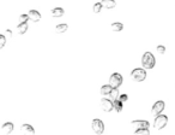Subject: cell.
<instances>
[{"label":"cell","mask_w":175,"mask_h":135,"mask_svg":"<svg viewBox=\"0 0 175 135\" xmlns=\"http://www.w3.org/2000/svg\"><path fill=\"white\" fill-rule=\"evenodd\" d=\"M5 42H6V36L5 35H0V48H2L5 46Z\"/></svg>","instance_id":"603a6c76"},{"label":"cell","mask_w":175,"mask_h":135,"mask_svg":"<svg viewBox=\"0 0 175 135\" xmlns=\"http://www.w3.org/2000/svg\"><path fill=\"white\" fill-rule=\"evenodd\" d=\"M102 2V5H103V7H106V9H114L115 7V1L114 0H102L101 1Z\"/></svg>","instance_id":"7c38bea8"},{"label":"cell","mask_w":175,"mask_h":135,"mask_svg":"<svg viewBox=\"0 0 175 135\" xmlns=\"http://www.w3.org/2000/svg\"><path fill=\"white\" fill-rule=\"evenodd\" d=\"M121 83H122V76H121L120 74L115 72V74H113V75L109 77V85L113 87V88L120 87Z\"/></svg>","instance_id":"277c9868"},{"label":"cell","mask_w":175,"mask_h":135,"mask_svg":"<svg viewBox=\"0 0 175 135\" xmlns=\"http://www.w3.org/2000/svg\"><path fill=\"white\" fill-rule=\"evenodd\" d=\"M110 98L113 99V100H116V99H119V97H120V94H119V90L118 88H113L112 92H110Z\"/></svg>","instance_id":"d6986e66"},{"label":"cell","mask_w":175,"mask_h":135,"mask_svg":"<svg viewBox=\"0 0 175 135\" xmlns=\"http://www.w3.org/2000/svg\"><path fill=\"white\" fill-rule=\"evenodd\" d=\"M114 102V109L118 111V112H121L122 111V101L120 99H116V100L113 101Z\"/></svg>","instance_id":"e0dca14e"},{"label":"cell","mask_w":175,"mask_h":135,"mask_svg":"<svg viewBox=\"0 0 175 135\" xmlns=\"http://www.w3.org/2000/svg\"><path fill=\"white\" fill-rule=\"evenodd\" d=\"M119 99H120L122 102H125V101H127V99H128V97L126 95V94H121L120 97H119Z\"/></svg>","instance_id":"d4e9b609"},{"label":"cell","mask_w":175,"mask_h":135,"mask_svg":"<svg viewBox=\"0 0 175 135\" xmlns=\"http://www.w3.org/2000/svg\"><path fill=\"white\" fill-rule=\"evenodd\" d=\"M157 52L160 53V54H164V52H165V47L162 45L157 46Z\"/></svg>","instance_id":"cb8c5ba5"},{"label":"cell","mask_w":175,"mask_h":135,"mask_svg":"<svg viewBox=\"0 0 175 135\" xmlns=\"http://www.w3.org/2000/svg\"><path fill=\"white\" fill-rule=\"evenodd\" d=\"M164 109V102L163 101H156L155 104H153V110H151V113H153V116H157V115H160V113L163 111Z\"/></svg>","instance_id":"52a82bcc"},{"label":"cell","mask_w":175,"mask_h":135,"mask_svg":"<svg viewBox=\"0 0 175 135\" xmlns=\"http://www.w3.org/2000/svg\"><path fill=\"white\" fill-rule=\"evenodd\" d=\"M136 134H142V135H149L150 132H149V128H139V129H136L134 132Z\"/></svg>","instance_id":"ffe728a7"},{"label":"cell","mask_w":175,"mask_h":135,"mask_svg":"<svg viewBox=\"0 0 175 135\" xmlns=\"http://www.w3.org/2000/svg\"><path fill=\"white\" fill-rule=\"evenodd\" d=\"M67 24H59L56 28H55V32L58 34H63V33H65L66 30H67Z\"/></svg>","instance_id":"2e32d148"},{"label":"cell","mask_w":175,"mask_h":135,"mask_svg":"<svg viewBox=\"0 0 175 135\" xmlns=\"http://www.w3.org/2000/svg\"><path fill=\"white\" fill-rule=\"evenodd\" d=\"M21 130H22V133H24V134H30V135L35 134V130H34V128L30 124H23Z\"/></svg>","instance_id":"8fae6325"},{"label":"cell","mask_w":175,"mask_h":135,"mask_svg":"<svg viewBox=\"0 0 175 135\" xmlns=\"http://www.w3.org/2000/svg\"><path fill=\"white\" fill-rule=\"evenodd\" d=\"M4 35H5L6 37H11V36H12V32H11V30H9V29H7V30L5 32V34H4Z\"/></svg>","instance_id":"484cf974"},{"label":"cell","mask_w":175,"mask_h":135,"mask_svg":"<svg viewBox=\"0 0 175 135\" xmlns=\"http://www.w3.org/2000/svg\"><path fill=\"white\" fill-rule=\"evenodd\" d=\"M64 15V10L61 7H55L52 10V16L53 17H61Z\"/></svg>","instance_id":"5bb4252c"},{"label":"cell","mask_w":175,"mask_h":135,"mask_svg":"<svg viewBox=\"0 0 175 135\" xmlns=\"http://www.w3.org/2000/svg\"><path fill=\"white\" fill-rule=\"evenodd\" d=\"M112 89H113V87H112L110 85H104V86L101 87V94H102L103 97H104V95H109Z\"/></svg>","instance_id":"4fadbf2b"},{"label":"cell","mask_w":175,"mask_h":135,"mask_svg":"<svg viewBox=\"0 0 175 135\" xmlns=\"http://www.w3.org/2000/svg\"><path fill=\"white\" fill-rule=\"evenodd\" d=\"M131 77L136 82H142V81H144V80L146 79V72H145L144 69L138 68V69H134L131 72Z\"/></svg>","instance_id":"7a4b0ae2"},{"label":"cell","mask_w":175,"mask_h":135,"mask_svg":"<svg viewBox=\"0 0 175 135\" xmlns=\"http://www.w3.org/2000/svg\"><path fill=\"white\" fill-rule=\"evenodd\" d=\"M110 28H112L113 32H120V30L124 29V25H122L121 23H113Z\"/></svg>","instance_id":"ac0fdd59"},{"label":"cell","mask_w":175,"mask_h":135,"mask_svg":"<svg viewBox=\"0 0 175 135\" xmlns=\"http://www.w3.org/2000/svg\"><path fill=\"white\" fill-rule=\"evenodd\" d=\"M167 123H168V117L167 116H164V115H157V117L155 118V122H153V127H155V129L160 130V129L164 128L167 125Z\"/></svg>","instance_id":"3957f363"},{"label":"cell","mask_w":175,"mask_h":135,"mask_svg":"<svg viewBox=\"0 0 175 135\" xmlns=\"http://www.w3.org/2000/svg\"><path fill=\"white\" fill-rule=\"evenodd\" d=\"M91 127H92V130L96 134H102L103 130H104V124L101 120H94L92 123H91Z\"/></svg>","instance_id":"5b68a950"},{"label":"cell","mask_w":175,"mask_h":135,"mask_svg":"<svg viewBox=\"0 0 175 135\" xmlns=\"http://www.w3.org/2000/svg\"><path fill=\"white\" fill-rule=\"evenodd\" d=\"M101 109H102L103 111H106V112H110V111L114 109V102H112L109 99L103 98V99L101 100Z\"/></svg>","instance_id":"8992f818"},{"label":"cell","mask_w":175,"mask_h":135,"mask_svg":"<svg viewBox=\"0 0 175 135\" xmlns=\"http://www.w3.org/2000/svg\"><path fill=\"white\" fill-rule=\"evenodd\" d=\"M142 64L145 69H153V68L155 67V64H156L155 57H153L150 52L144 53V54H143V58H142Z\"/></svg>","instance_id":"6da1fadb"},{"label":"cell","mask_w":175,"mask_h":135,"mask_svg":"<svg viewBox=\"0 0 175 135\" xmlns=\"http://www.w3.org/2000/svg\"><path fill=\"white\" fill-rule=\"evenodd\" d=\"M17 30L19 34H24L26 30H28V24L26 23H21L17 25Z\"/></svg>","instance_id":"9a60e30c"},{"label":"cell","mask_w":175,"mask_h":135,"mask_svg":"<svg viewBox=\"0 0 175 135\" xmlns=\"http://www.w3.org/2000/svg\"><path fill=\"white\" fill-rule=\"evenodd\" d=\"M132 125L134 129H139V128H149V122L148 121H133Z\"/></svg>","instance_id":"9c48e42d"},{"label":"cell","mask_w":175,"mask_h":135,"mask_svg":"<svg viewBox=\"0 0 175 135\" xmlns=\"http://www.w3.org/2000/svg\"><path fill=\"white\" fill-rule=\"evenodd\" d=\"M28 20H29V16H28V15H22V16L19 17V23H18V24H21V23H26Z\"/></svg>","instance_id":"7402d4cb"},{"label":"cell","mask_w":175,"mask_h":135,"mask_svg":"<svg viewBox=\"0 0 175 135\" xmlns=\"http://www.w3.org/2000/svg\"><path fill=\"white\" fill-rule=\"evenodd\" d=\"M12 130H13V124H12L11 122H7V123H5L2 125V128H1V134L9 135Z\"/></svg>","instance_id":"ba28073f"},{"label":"cell","mask_w":175,"mask_h":135,"mask_svg":"<svg viewBox=\"0 0 175 135\" xmlns=\"http://www.w3.org/2000/svg\"><path fill=\"white\" fill-rule=\"evenodd\" d=\"M28 16H29V20H31L33 22H39V21L41 20V15L39 13V11H36V10L29 11Z\"/></svg>","instance_id":"30bf717a"},{"label":"cell","mask_w":175,"mask_h":135,"mask_svg":"<svg viewBox=\"0 0 175 135\" xmlns=\"http://www.w3.org/2000/svg\"><path fill=\"white\" fill-rule=\"evenodd\" d=\"M102 7H103L102 2H96V4L94 5V12H95V13H99V12L102 10Z\"/></svg>","instance_id":"44dd1931"}]
</instances>
